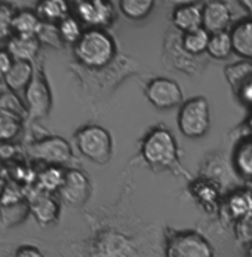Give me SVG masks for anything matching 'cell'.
<instances>
[{"label": "cell", "instance_id": "5", "mask_svg": "<svg viewBox=\"0 0 252 257\" xmlns=\"http://www.w3.org/2000/svg\"><path fill=\"white\" fill-rule=\"evenodd\" d=\"M166 257H214V248L197 232H180L169 238Z\"/></svg>", "mask_w": 252, "mask_h": 257}, {"label": "cell", "instance_id": "30", "mask_svg": "<svg viewBox=\"0 0 252 257\" xmlns=\"http://www.w3.org/2000/svg\"><path fill=\"white\" fill-rule=\"evenodd\" d=\"M240 6L246 9V12L252 17V0H240Z\"/></svg>", "mask_w": 252, "mask_h": 257}, {"label": "cell", "instance_id": "10", "mask_svg": "<svg viewBox=\"0 0 252 257\" xmlns=\"http://www.w3.org/2000/svg\"><path fill=\"white\" fill-rule=\"evenodd\" d=\"M77 15L82 23L101 30V27H106L113 21L114 11L110 2H80L77 3Z\"/></svg>", "mask_w": 252, "mask_h": 257}, {"label": "cell", "instance_id": "2", "mask_svg": "<svg viewBox=\"0 0 252 257\" xmlns=\"http://www.w3.org/2000/svg\"><path fill=\"white\" fill-rule=\"evenodd\" d=\"M141 155L153 168H171L177 164L178 158L175 137L165 128H154L145 136Z\"/></svg>", "mask_w": 252, "mask_h": 257}, {"label": "cell", "instance_id": "6", "mask_svg": "<svg viewBox=\"0 0 252 257\" xmlns=\"http://www.w3.org/2000/svg\"><path fill=\"white\" fill-rule=\"evenodd\" d=\"M145 95L148 101L157 109H172L182 103L180 85L168 77L153 79L145 88Z\"/></svg>", "mask_w": 252, "mask_h": 257}, {"label": "cell", "instance_id": "12", "mask_svg": "<svg viewBox=\"0 0 252 257\" xmlns=\"http://www.w3.org/2000/svg\"><path fill=\"white\" fill-rule=\"evenodd\" d=\"M172 23L184 35L202 29L203 27L202 6L196 3H182L177 6L172 14Z\"/></svg>", "mask_w": 252, "mask_h": 257}, {"label": "cell", "instance_id": "29", "mask_svg": "<svg viewBox=\"0 0 252 257\" xmlns=\"http://www.w3.org/2000/svg\"><path fill=\"white\" fill-rule=\"evenodd\" d=\"M240 97L245 98L248 103H252V79L243 83V86L240 89Z\"/></svg>", "mask_w": 252, "mask_h": 257}, {"label": "cell", "instance_id": "9", "mask_svg": "<svg viewBox=\"0 0 252 257\" xmlns=\"http://www.w3.org/2000/svg\"><path fill=\"white\" fill-rule=\"evenodd\" d=\"M61 198L70 205H82L88 201L91 193V184L88 177L79 170L66 171L64 183L60 189Z\"/></svg>", "mask_w": 252, "mask_h": 257}, {"label": "cell", "instance_id": "20", "mask_svg": "<svg viewBox=\"0 0 252 257\" xmlns=\"http://www.w3.org/2000/svg\"><path fill=\"white\" fill-rule=\"evenodd\" d=\"M21 130L20 114L6 109H0V142H11Z\"/></svg>", "mask_w": 252, "mask_h": 257}, {"label": "cell", "instance_id": "18", "mask_svg": "<svg viewBox=\"0 0 252 257\" xmlns=\"http://www.w3.org/2000/svg\"><path fill=\"white\" fill-rule=\"evenodd\" d=\"M209 39H211V35L202 27V29H197L194 32L185 33L182 36L181 43H182V48L185 52H188L191 55H199L208 49Z\"/></svg>", "mask_w": 252, "mask_h": 257}, {"label": "cell", "instance_id": "4", "mask_svg": "<svg viewBox=\"0 0 252 257\" xmlns=\"http://www.w3.org/2000/svg\"><path fill=\"white\" fill-rule=\"evenodd\" d=\"M76 145L85 158L97 164H106L111 156V137L107 130L98 125L82 128L76 134Z\"/></svg>", "mask_w": 252, "mask_h": 257}, {"label": "cell", "instance_id": "7", "mask_svg": "<svg viewBox=\"0 0 252 257\" xmlns=\"http://www.w3.org/2000/svg\"><path fill=\"white\" fill-rule=\"evenodd\" d=\"M30 155L48 164L63 165L72 159V147L61 137H49L30 146Z\"/></svg>", "mask_w": 252, "mask_h": 257}, {"label": "cell", "instance_id": "16", "mask_svg": "<svg viewBox=\"0 0 252 257\" xmlns=\"http://www.w3.org/2000/svg\"><path fill=\"white\" fill-rule=\"evenodd\" d=\"M230 35L233 52H236L240 58L252 60V20L239 23Z\"/></svg>", "mask_w": 252, "mask_h": 257}, {"label": "cell", "instance_id": "24", "mask_svg": "<svg viewBox=\"0 0 252 257\" xmlns=\"http://www.w3.org/2000/svg\"><path fill=\"white\" fill-rule=\"evenodd\" d=\"M58 35H60V37H61L63 40H66V42L76 43V42L82 37L83 32H82L80 23H79L76 18L67 17V18H64V20L60 23V26H58Z\"/></svg>", "mask_w": 252, "mask_h": 257}, {"label": "cell", "instance_id": "13", "mask_svg": "<svg viewBox=\"0 0 252 257\" xmlns=\"http://www.w3.org/2000/svg\"><path fill=\"white\" fill-rule=\"evenodd\" d=\"M29 205L32 214L40 224H49L58 217V204L43 190L33 195Z\"/></svg>", "mask_w": 252, "mask_h": 257}, {"label": "cell", "instance_id": "21", "mask_svg": "<svg viewBox=\"0 0 252 257\" xmlns=\"http://www.w3.org/2000/svg\"><path fill=\"white\" fill-rule=\"evenodd\" d=\"M206 52L215 58V60H224L233 52V42H231V35L228 32L211 35L209 45Z\"/></svg>", "mask_w": 252, "mask_h": 257}, {"label": "cell", "instance_id": "28", "mask_svg": "<svg viewBox=\"0 0 252 257\" xmlns=\"http://www.w3.org/2000/svg\"><path fill=\"white\" fill-rule=\"evenodd\" d=\"M15 257H43V254L39 251V248H36V247L26 245V247H21L17 251V256Z\"/></svg>", "mask_w": 252, "mask_h": 257}, {"label": "cell", "instance_id": "31", "mask_svg": "<svg viewBox=\"0 0 252 257\" xmlns=\"http://www.w3.org/2000/svg\"><path fill=\"white\" fill-rule=\"evenodd\" d=\"M248 254H249V257H252V245L251 248H249V253H248Z\"/></svg>", "mask_w": 252, "mask_h": 257}, {"label": "cell", "instance_id": "26", "mask_svg": "<svg viewBox=\"0 0 252 257\" xmlns=\"http://www.w3.org/2000/svg\"><path fill=\"white\" fill-rule=\"evenodd\" d=\"M12 20H14L12 11L6 5L0 3V40L9 35L12 29Z\"/></svg>", "mask_w": 252, "mask_h": 257}, {"label": "cell", "instance_id": "17", "mask_svg": "<svg viewBox=\"0 0 252 257\" xmlns=\"http://www.w3.org/2000/svg\"><path fill=\"white\" fill-rule=\"evenodd\" d=\"M12 29L20 36H37L43 29V23H42L40 17L35 12L23 11V12H18L14 15Z\"/></svg>", "mask_w": 252, "mask_h": 257}, {"label": "cell", "instance_id": "25", "mask_svg": "<svg viewBox=\"0 0 252 257\" xmlns=\"http://www.w3.org/2000/svg\"><path fill=\"white\" fill-rule=\"evenodd\" d=\"M236 165L243 176L252 177V140L239 146L236 152Z\"/></svg>", "mask_w": 252, "mask_h": 257}, {"label": "cell", "instance_id": "27", "mask_svg": "<svg viewBox=\"0 0 252 257\" xmlns=\"http://www.w3.org/2000/svg\"><path fill=\"white\" fill-rule=\"evenodd\" d=\"M12 63H14V58L9 55V52L0 51V77H5V74L9 72Z\"/></svg>", "mask_w": 252, "mask_h": 257}, {"label": "cell", "instance_id": "14", "mask_svg": "<svg viewBox=\"0 0 252 257\" xmlns=\"http://www.w3.org/2000/svg\"><path fill=\"white\" fill-rule=\"evenodd\" d=\"M35 76L32 61H15L12 63L9 72L5 74V82L12 91H21L27 89L32 79Z\"/></svg>", "mask_w": 252, "mask_h": 257}, {"label": "cell", "instance_id": "3", "mask_svg": "<svg viewBox=\"0 0 252 257\" xmlns=\"http://www.w3.org/2000/svg\"><path fill=\"white\" fill-rule=\"evenodd\" d=\"M178 128L188 139H199L209 128V103L203 97L185 101L178 113Z\"/></svg>", "mask_w": 252, "mask_h": 257}, {"label": "cell", "instance_id": "22", "mask_svg": "<svg viewBox=\"0 0 252 257\" xmlns=\"http://www.w3.org/2000/svg\"><path fill=\"white\" fill-rule=\"evenodd\" d=\"M119 6H120L122 14L126 18L143 20L151 12L154 2L153 0H122Z\"/></svg>", "mask_w": 252, "mask_h": 257}, {"label": "cell", "instance_id": "23", "mask_svg": "<svg viewBox=\"0 0 252 257\" xmlns=\"http://www.w3.org/2000/svg\"><path fill=\"white\" fill-rule=\"evenodd\" d=\"M64 177H66V173L63 170H60L58 167H49L39 176V184L46 193L60 190L64 183Z\"/></svg>", "mask_w": 252, "mask_h": 257}, {"label": "cell", "instance_id": "11", "mask_svg": "<svg viewBox=\"0 0 252 257\" xmlns=\"http://www.w3.org/2000/svg\"><path fill=\"white\" fill-rule=\"evenodd\" d=\"M202 15H203V29L209 35H216L227 32V27L231 23L233 14L230 6L225 2H206L202 6Z\"/></svg>", "mask_w": 252, "mask_h": 257}, {"label": "cell", "instance_id": "1", "mask_svg": "<svg viewBox=\"0 0 252 257\" xmlns=\"http://www.w3.org/2000/svg\"><path fill=\"white\" fill-rule=\"evenodd\" d=\"M116 54V45L110 35L100 29H89L74 43L76 58L86 67L101 69Z\"/></svg>", "mask_w": 252, "mask_h": 257}, {"label": "cell", "instance_id": "19", "mask_svg": "<svg viewBox=\"0 0 252 257\" xmlns=\"http://www.w3.org/2000/svg\"><path fill=\"white\" fill-rule=\"evenodd\" d=\"M69 6L63 0H49V2H42L37 6V15L40 20H46L49 23L52 21H63L67 18Z\"/></svg>", "mask_w": 252, "mask_h": 257}, {"label": "cell", "instance_id": "15", "mask_svg": "<svg viewBox=\"0 0 252 257\" xmlns=\"http://www.w3.org/2000/svg\"><path fill=\"white\" fill-rule=\"evenodd\" d=\"M39 51V40L36 36L11 37L8 43V52L15 61H32Z\"/></svg>", "mask_w": 252, "mask_h": 257}, {"label": "cell", "instance_id": "8", "mask_svg": "<svg viewBox=\"0 0 252 257\" xmlns=\"http://www.w3.org/2000/svg\"><path fill=\"white\" fill-rule=\"evenodd\" d=\"M26 100L29 104V114L32 117L46 116L51 109V91L42 73L35 72L30 85L26 89Z\"/></svg>", "mask_w": 252, "mask_h": 257}]
</instances>
